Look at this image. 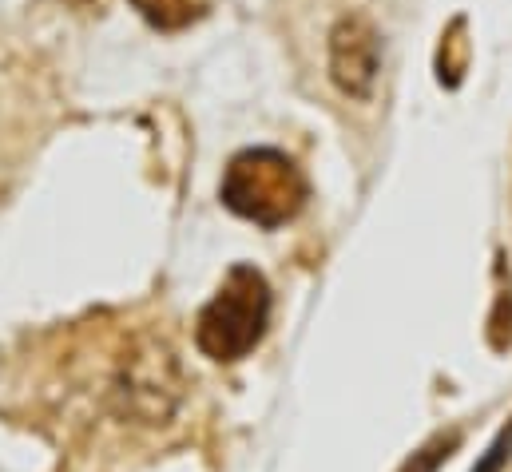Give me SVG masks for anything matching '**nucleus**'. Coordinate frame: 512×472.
Masks as SVG:
<instances>
[{"instance_id": "nucleus-3", "label": "nucleus", "mask_w": 512, "mask_h": 472, "mask_svg": "<svg viewBox=\"0 0 512 472\" xmlns=\"http://www.w3.org/2000/svg\"><path fill=\"white\" fill-rule=\"evenodd\" d=\"M378 60H382V48H378V32L370 28V20L354 16L334 28L330 68H334V80L342 84V92L370 96V88L378 80Z\"/></svg>"}, {"instance_id": "nucleus-1", "label": "nucleus", "mask_w": 512, "mask_h": 472, "mask_svg": "<svg viewBox=\"0 0 512 472\" xmlns=\"http://www.w3.org/2000/svg\"><path fill=\"white\" fill-rule=\"evenodd\" d=\"M310 199V183L298 171V163L274 147H255L231 159L223 175V203L239 219H251L258 227L274 231L290 223Z\"/></svg>"}, {"instance_id": "nucleus-4", "label": "nucleus", "mask_w": 512, "mask_h": 472, "mask_svg": "<svg viewBox=\"0 0 512 472\" xmlns=\"http://www.w3.org/2000/svg\"><path fill=\"white\" fill-rule=\"evenodd\" d=\"M131 4L139 8V16L147 24H155L163 32H179L195 20H203L211 8V0H131Z\"/></svg>"}, {"instance_id": "nucleus-2", "label": "nucleus", "mask_w": 512, "mask_h": 472, "mask_svg": "<svg viewBox=\"0 0 512 472\" xmlns=\"http://www.w3.org/2000/svg\"><path fill=\"white\" fill-rule=\"evenodd\" d=\"M270 322V286L255 266H235L195 322V342L211 361H239L255 350Z\"/></svg>"}, {"instance_id": "nucleus-5", "label": "nucleus", "mask_w": 512, "mask_h": 472, "mask_svg": "<svg viewBox=\"0 0 512 472\" xmlns=\"http://www.w3.org/2000/svg\"><path fill=\"white\" fill-rule=\"evenodd\" d=\"M509 457H512V429H505V433H501V437L493 441V449H489V453L481 457V465H477L473 472H501Z\"/></svg>"}]
</instances>
